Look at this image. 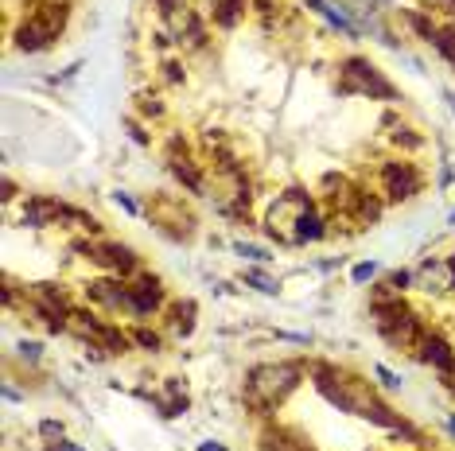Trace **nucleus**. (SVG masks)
<instances>
[{
	"label": "nucleus",
	"instance_id": "obj_5",
	"mask_svg": "<svg viewBox=\"0 0 455 451\" xmlns=\"http://www.w3.org/2000/svg\"><path fill=\"white\" fill-rule=\"evenodd\" d=\"M382 183H385V195L393 202H405L420 191L424 179H420V171L408 164V160H389V164L382 167Z\"/></svg>",
	"mask_w": 455,
	"mask_h": 451
},
{
	"label": "nucleus",
	"instance_id": "obj_7",
	"mask_svg": "<svg viewBox=\"0 0 455 451\" xmlns=\"http://www.w3.org/2000/svg\"><path fill=\"white\" fill-rule=\"evenodd\" d=\"M90 257H94L97 265H106V269H113L117 276H129V273H136V253L132 249H125V245H94L90 249Z\"/></svg>",
	"mask_w": 455,
	"mask_h": 451
},
{
	"label": "nucleus",
	"instance_id": "obj_23",
	"mask_svg": "<svg viewBox=\"0 0 455 451\" xmlns=\"http://www.w3.org/2000/svg\"><path fill=\"white\" fill-rule=\"evenodd\" d=\"M20 358H24V362H36V358H39V343H20Z\"/></svg>",
	"mask_w": 455,
	"mask_h": 451
},
{
	"label": "nucleus",
	"instance_id": "obj_26",
	"mask_svg": "<svg viewBox=\"0 0 455 451\" xmlns=\"http://www.w3.org/2000/svg\"><path fill=\"white\" fill-rule=\"evenodd\" d=\"M199 451H226L222 443H214V439H206V443H199Z\"/></svg>",
	"mask_w": 455,
	"mask_h": 451
},
{
	"label": "nucleus",
	"instance_id": "obj_4",
	"mask_svg": "<svg viewBox=\"0 0 455 451\" xmlns=\"http://www.w3.org/2000/svg\"><path fill=\"white\" fill-rule=\"evenodd\" d=\"M343 94H370V97H385L393 101L397 90L385 82L378 66H370L366 59H343Z\"/></svg>",
	"mask_w": 455,
	"mask_h": 451
},
{
	"label": "nucleus",
	"instance_id": "obj_2",
	"mask_svg": "<svg viewBox=\"0 0 455 451\" xmlns=\"http://www.w3.org/2000/svg\"><path fill=\"white\" fill-rule=\"evenodd\" d=\"M373 319H378V331H382V339H385L389 346H397V350L420 346V339H424V327H420V319L405 308V304H401V296L378 300V304H373Z\"/></svg>",
	"mask_w": 455,
	"mask_h": 451
},
{
	"label": "nucleus",
	"instance_id": "obj_8",
	"mask_svg": "<svg viewBox=\"0 0 455 451\" xmlns=\"http://www.w3.org/2000/svg\"><path fill=\"white\" fill-rule=\"evenodd\" d=\"M420 358H424L428 366L440 369L443 378H452L455 374V354H452V346L443 343L440 334H424V339H420Z\"/></svg>",
	"mask_w": 455,
	"mask_h": 451
},
{
	"label": "nucleus",
	"instance_id": "obj_24",
	"mask_svg": "<svg viewBox=\"0 0 455 451\" xmlns=\"http://www.w3.org/2000/svg\"><path fill=\"white\" fill-rule=\"evenodd\" d=\"M39 432H43V436H62V424H59V420H43Z\"/></svg>",
	"mask_w": 455,
	"mask_h": 451
},
{
	"label": "nucleus",
	"instance_id": "obj_31",
	"mask_svg": "<svg viewBox=\"0 0 455 451\" xmlns=\"http://www.w3.org/2000/svg\"><path fill=\"white\" fill-rule=\"evenodd\" d=\"M447 222H455V210H452V218H447Z\"/></svg>",
	"mask_w": 455,
	"mask_h": 451
},
{
	"label": "nucleus",
	"instance_id": "obj_19",
	"mask_svg": "<svg viewBox=\"0 0 455 451\" xmlns=\"http://www.w3.org/2000/svg\"><path fill=\"white\" fill-rule=\"evenodd\" d=\"M354 284H366V280H373L378 276V261H362V265H354Z\"/></svg>",
	"mask_w": 455,
	"mask_h": 451
},
{
	"label": "nucleus",
	"instance_id": "obj_1",
	"mask_svg": "<svg viewBox=\"0 0 455 451\" xmlns=\"http://www.w3.org/2000/svg\"><path fill=\"white\" fill-rule=\"evenodd\" d=\"M304 369L296 362H265V366H253L245 374V401L253 409H276L288 393L299 385Z\"/></svg>",
	"mask_w": 455,
	"mask_h": 451
},
{
	"label": "nucleus",
	"instance_id": "obj_20",
	"mask_svg": "<svg viewBox=\"0 0 455 451\" xmlns=\"http://www.w3.org/2000/svg\"><path fill=\"white\" fill-rule=\"evenodd\" d=\"M408 280H413V276H408L405 269H397V273H389V292H405V288H408Z\"/></svg>",
	"mask_w": 455,
	"mask_h": 451
},
{
	"label": "nucleus",
	"instance_id": "obj_13",
	"mask_svg": "<svg viewBox=\"0 0 455 451\" xmlns=\"http://www.w3.org/2000/svg\"><path fill=\"white\" fill-rule=\"evenodd\" d=\"M171 171H175V179H180V183H187L191 191H203V175L195 171L191 160H180V156H175V160H171Z\"/></svg>",
	"mask_w": 455,
	"mask_h": 451
},
{
	"label": "nucleus",
	"instance_id": "obj_9",
	"mask_svg": "<svg viewBox=\"0 0 455 451\" xmlns=\"http://www.w3.org/2000/svg\"><path fill=\"white\" fill-rule=\"evenodd\" d=\"M62 210H66V206H59L55 199H32L27 202V210H24V222L36 226V230H43V226H51L55 218H62Z\"/></svg>",
	"mask_w": 455,
	"mask_h": 451
},
{
	"label": "nucleus",
	"instance_id": "obj_3",
	"mask_svg": "<svg viewBox=\"0 0 455 451\" xmlns=\"http://www.w3.org/2000/svg\"><path fill=\"white\" fill-rule=\"evenodd\" d=\"M66 27V4H43V8H36V12L27 16L24 24H20V32H16V47L20 51H43L51 47L55 39H59V32Z\"/></svg>",
	"mask_w": 455,
	"mask_h": 451
},
{
	"label": "nucleus",
	"instance_id": "obj_11",
	"mask_svg": "<svg viewBox=\"0 0 455 451\" xmlns=\"http://www.w3.org/2000/svg\"><path fill=\"white\" fill-rule=\"evenodd\" d=\"M308 8H312V12H319V16H323V20H327V24H331V27H339L343 36L358 39V27H354V24H350V20H347V12H339V8H331L327 0H308Z\"/></svg>",
	"mask_w": 455,
	"mask_h": 451
},
{
	"label": "nucleus",
	"instance_id": "obj_16",
	"mask_svg": "<svg viewBox=\"0 0 455 451\" xmlns=\"http://www.w3.org/2000/svg\"><path fill=\"white\" fill-rule=\"evenodd\" d=\"M175 315H180V319H175V331L180 334H191V327H195V304H180V308H175Z\"/></svg>",
	"mask_w": 455,
	"mask_h": 451
},
{
	"label": "nucleus",
	"instance_id": "obj_12",
	"mask_svg": "<svg viewBox=\"0 0 455 451\" xmlns=\"http://www.w3.org/2000/svg\"><path fill=\"white\" fill-rule=\"evenodd\" d=\"M245 12V0H214V24L218 27H234Z\"/></svg>",
	"mask_w": 455,
	"mask_h": 451
},
{
	"label": "nucleus",
	"instance_id": "obj_22",
	"mask_svg": "<svg viewBox=\"0 0 455 451\" xmlns=\"http://www.w3.org/2000/svg\"><path fill=\"white\" fill-rule=\"evenodd\" d=\"M373 374H378V378H382L385 385H389V389H397V385H401V378H397V374H389L385 366H373Z\"/></svg>",
	"mask_w": 455,
	"mask_h": 451
},
{
	"label": "nucleus",
	"instance_id": "obj_28",
	"mask_svg": "<svg viewBox=\"0 0 455 451\" xmlns=\"http://www.w3.org/2000/svg\"><path fill=\"white\" fill-rule=\"evenodd\" d=\"M378 4V8H385V4H393V0H370V8Z\"/></svg>",
	"mask_w": 455,
	"mask_h": 451
},
{
	"label": "nucleus",
	"instance_id": "obj_10",
	"mask_svg": "<svg viewBox=\"0 0 455 451\" xmlns=\"http://www.w3.org/2000/svg\"><path fill=\"white\" fill-rule=\"evenodd\" d=\"M327 230H323V218L308 206V210L296 218V230H292V241H319Z\"/></svg>",
	"mask_w": 455,
	"mask_h": 451
},
{
	"label": "nucleus",
	"instance_id": "obj_18",
	"mask_svg": "<svg viewBox=\"0 0 455 451\" xmlns=\"http://www.w3.org/2000/svg\"><path fill=\"white\" fill-rule=\"evenodd\" d=\"M234 249L241 253V257H249V261H273V257H269V249H261V245H249V241H238V245H234Z\"/></svg>",
	"mask_w": 455,
	"mask_h": 451
},
{
	"label": "nucleus",
	"instance_id": "obj_27",
	"mask_svg": "<svg viewBox=\"0 0 455 451\" xmlns=\"http://www.w3.org/2000/svg\"><path fill=\"white\" fill-rule=\"evenodd\" d=\"M59 451H82V448H74V443H59Z\"/></svg>",
	"mask_w": 455,
	"mask_h": 451
},
{
	"label": "nucleus",
	"instance_id": "obj_17",
	"mask_svg": "<svg viewBox=\"0 0 455 451\" xmlns=\"http://www.w3.org/2000/svg\"><path fill=\"white\" fill-rule=\"evenodd\" d=\"M436 51L455 66V32H440V36H436Z\"/></svg>",
	"mask_w": 455,
	"mask_h": 451
},
{
	"label": "nucleus",
	"instance_id": "obj_21",
	"mask_svg": "<svg viewBox=\"0 0 455 451\" xmlns=\"http://www.w3.org/2000/svg\"><path fill=\"white\" fill-rule=\"evenodd\" d=\"M132 339H136V343H140V346H148V350H160V334L144 331V327H140V331H136V334H132Z\"/></svg>",
	"mask_w": 455,
	"mask_h": 451
},
{
	"label": "nucleus",
	"instance_id": "obj_25",
	"mask_svg": "<svg viewBox=\"0 0 455 451\" xmlns=\"http://www.w3.org/2000/svg\"><path fill=\"white\" fill-rule=\"evenodd\" d=\"M113 199H117V202H121V206H125V210H129V214H136V210H140V206H136V202H132L129 195H125V191H117Z\"/></svg>",
	"mask_w": 455,
	"mask_h": 451
},
{
	"label": "nucleus",
	"instance_id": "obj_15",
	"mask_svg": "<svg viewBox=\"0 0 455 451\" xmlns=\"http://www.w3.org/2000/svg\"><path fill=\"white\" fill-rule=\"evenodd\" d=\"M405 20H408L413 27H417V32H420L424 39H428V43H436V36H440V27L432 24V20H424L420 12H405Z\"/></svg>",
	"mask_w": 455,
	"mask_h": 451
},
{
	"label": "nucleus",
	"instance_id": "obj_6",
	"mask_svg": "<svg viewBox=\"0 0 455 451\" xmlns=\"http://www.w3.org/2000/svg\"><path fill=\"white\" fill-rule=\"evenodd\" d=\"M164 304V288H160V280L156 276H140L136 284L129 288V308H132V315H152V311Z\"/></svg>",
	"mask_w": 455,
	"mask_h": 451
},
{
	"label": "nucleus",
	"instance_id": "obj_29",
	"mask_svg": "<svg viewBox=\"0 0 455 451\" xmlns=\"http://www.w3.org/2000/svg\"><path fill=\"white\" fill-rule=\"evenodd\" d=\"M447 428H452V436H455V416H452V420H447Z\"/></svg>",
	"mask_w": 455,
	"mask_h": 451
},
{
	"label": "nucleus",
	"instance_id": "obj_30",
	"mask_svg": "<svg viewBox=\"0 0 455 451\" xmlns=\"http://www.w3.org/2000/svg\"><path fill=\"white\" fill-rule=\"evenodd\" d=\"M447 101H452V113H455V94H447Z\"/></svg>",
	"mask_w": 455,
	"mask_h": 451
},
{
	"label": "nucleus",
	"instance_id": "obj_14",
	"mask_svg": "<svg viewBox=\"0 0 455 451\" xmlns=\"http://www.w3.org/2000/svg\"><path fill=\"white\" fill-rule=\"evenodd\" d=\"M245 284H253L257 292H265V296H276V280H269L261 269H245Z\"/></svg>",
	"mask_w": 455,
	"mask_h": 451
}]
</instances>
